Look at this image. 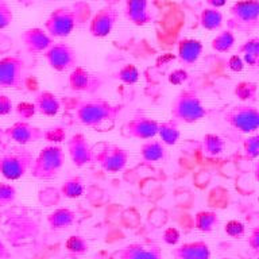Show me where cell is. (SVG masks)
I'll use <instances>...</instances> for the list:
<instances>
[{"instance_id":"ba28073f","label":"cell","mask_w":259,"mask_h":259,"mask_svg":"<svg viewBox=\"0 0 259 259\" xmlns=\"http://www.w3.org/2000/svg\"><path fill=\"white\" fill-rule=\"evenodd\" d=\"M226 121L236 131L252 134L259 130V109L248 104L235 105L226 113Z\"/></svg>"},{"instance_id":"30bf717a","label":"cell","mask_w":259,"mask_h":259,"mask_svg":"<svg viewBox=\"0 0 259 259\" xmlns=\"http://www.w3.org/2000/svg\"><path fill=\"white\" fill-rule=\"evenodd\" d=\"M128 151L117 145H105L95 153V162H97L104 171L119 173L124 169L128 162Z\"/></svg>"},{"instance_id":"f6af8a7d","label":"cell","mask_w":259,"mask_h":259,"mask_svg":"<svg viewBox=\"0 0 259 259\" xmlns=\"http://www.w3.org/2000/svg\"><path fill=\"white\" fill-rule=\"evenodd\" d=\"M177 58V56H174L171 53H165V54H162L161 57H158L157 58V66L158 68H161V66H166V65H169L171 61H174Z\"/></svg>"},{"instance_id":"cb8c5ba5","label":"cell","mask_w":259,"mask_h":259,"mask_svg":"<svg viewBox=\"0 0 259 259\" xmlns=\"http://www.w3.org/2000/svg\"><path fill=\"white\" fill-rule=\"evenodd\" d=\"M224 23V16L222 11L218 8L206 7L200 14V26L208 31H216L220 30Z\"/></svg>"},{"instance_id":"83f0119b","label":"cell","mask_w":259,"mask_h":259,"mask_svg":"<svg viewBox=\"0 0 259 259\" xmlns=\"http://www.w3.org/2000/svg\"><path fill=\"white\" fill-rule=\"evenodd\" d=\"M235 42H236V36L234 31L227 28L219 32L218 35L210 40V48L218 53H228L235 46Z\"/></svg>"},{"instance_id":"9a60e30c","label":"cell","mask_w":259,"mask_h":259,"mask_svg":"<svg viewBox=\"0 0 259 259\" xmlns=\"http://www.w3.org/2000/svg\"><path fill=\"white\" fill-rule=\"evenodd\" d=\"M159 121L149 116H135L124 124V134L138 141H149L158 135Z\"/></svg>"},{"instance_id":"6da1fadb","label":"cell","mask_w":259,"mask_h":259,"mask_svg":"<svg viewBox=\"0 0 259 259\" xmlns=\"http://www.w3.org/2000/svg\"><path fill=\"white\" fill-rule=\"evenodd\" d=\"M121 109V105L112 104L101 97H93L78 104L76 108V119L80 124L88 128L107 133L113 128Z\"/></svg>"},{"instance_id":"681fc988","label":"cell","mask_w":259,"mask_h":259,"mask_svg":"<svg viewBox=\"0 0 259 259\" xmlns=\"http://www.w3.org/2000/svg\"><path fill=\"white\" fill-rule=\"evenodd\" d=\"M0 220H2V213H0Z\"/></svg>"},{"instance_id":"277c9868","label":"cell","mask_w":259,"mask_h":259,"mask_svg":"<svg viewBox=\"0 0 259 259\" xmlns=\"http://www.w3.org/2000/svg\"><path fill=\"white\" fill-rule=\"evenodd\" d=\"M170 115L178 124H192L205 117L206 109L197 93L192 89H182L170 105Z\"/></svg>"},{"instance_id":"ab89813d","label":"cell","mask_w":259,"mask_h":259,"mask_svg":"<svg viewBox=\"0 0 259 259\" xmlns=\"http://www.w3.org/2000/svg\"><path fill=\"white\" fill-rule=\"evenodd\" d=\"M167 80L174 87H180V85H184L186 81L189 80V73L184 68L174 69L173 72H170Z\"/></svg>"},{"instance_id":"4fadbf2b","label":"cell","mask_w":259,"mask_h":259,"mask_svg":"<svg viewBox=\"0 0 259 259\" xmlns=\"http://www.w3.org/2000/svg\"><path fill=\"white\" fill-rule=\"evenodd\" d=\"M6 137L19 146H27L30 143L44 141V130L30 121L18 120L8 128L4 130Z\"/></svg>"},{"instance_id":"ffe728a7","label":"cell","mask_w":259,"mask_h":259,"mask_svg":"<svg viewBox=\"0 0 259 259\" xmlns=\"http://www.w3.org/2000/svg\"><path fill=\"white\" fill-rule=\"evenodd\" d=\"M204 46L201 40L194 39V38H184L178 42L177 58L182 65L192 66L201 57Z\"/></svg>"},{"instance_id":"f907efd6","label":"cell","mask_w":259,"mask_h":259,"mask_svg":"<svg viewBox=\"0 0 259 259\" xmlns=\"http://www.w3.org/2000/svg\"><path fill=\"white\" fill-rule=\"evenodd\" d=\"M223 259H232V258H223Z\"/></svg>"},{"instance_id":"c3c4849f","label":"cell","mask_w":259,"mask_h":259,"mask_svg":"<svg viewBox=\"0 0 259 259\" xmlns=\"http://www.w3.org/2000/svg\"><path fill=\"white\" fill-rule=\"evenodd\" d=\"M254 176H255V180L259 182V159L254 163Z\"/></svg>"},{"instance_id":"4dcf8cb0","label":"cell","mask_w":259,"mask_h":259,"mask_svg":"<svg viewBox=\"0 0 259 259\" xmlns=\"http://www.w3.org/2000/svg\"><path fill=\"white\" fill-rule=\"evenodd\" d=\"M234 95L238 97V100L243 103H252L256 100L258 95V85L252 81H239L235 85Z\"/></svg>"},{"instance_id":"f35d334b","label":"cell","mask_w":259,"mask_h":259,"mask_svg":"<svg viewBox=\"0 0 259 259\" xmlns=\"http://www.w3.org/2000/svg\"><path fill=\"white\" fill-rule=\"evenodd\" d=\"M14 20V11L7 0H0V30L7 28Z\"/></svg>"},{"instance_id":"5bb4252c","label":"cell","mask_w":259,"mask_h":259,"mask_svg":"<svg viewBox=\"0 0 259 259\" xmlns=\"http://www.w3.org/2000/svg\"><path fill=\"white\" fill-rule=\"evenodd\" d=\"M20 40L28 54H44L54 44V38L40 27L26 28L20 34Z\"/></svg>"},{"instance_id":"4316f807","label":"cell","mask_w":259,"mask_h":259,"mask_svg":"<svg viewBox=\"0 0 259 259\" xmlns=\"http://www.w3.org/2000/svg\"><path fill=\"white\" fill-rule=\"evenodd\" d=\"M239 54H242L244 64L255 68L259 62V38H250L238 49Z\"/></svg>"},{"instance_id":"d4e9b609","label":"cell","mask_w":259,"mask_h":259,"mask_svg":"<svg viewBox=\"0 0 259 259\" xmlns=\"http://www.w3.org/2000/svg\"><path fill=\"white\" fill-rule=\"evenodd\" d=\"M220 224V218L213 210H200L194 216V227L196 230L204 234H209Z\"/></svg>"},{"instance_id":"816d5d0a","label":"cell","mask_w":259,"mask_h":259,"mask_svg":"<svg viewBox=\"0 0 259 259\" xmlns=\"http://www.w3.org/2000/svg\"><path fill=\"white\" fill-rule=\"evenodd\" d=\"M258 204H259V197H258Z\"/></svg>"},{"instance_id":"3957f363","label":"cell","mask_w":259,"mask_h":259,"mask_svg":"<svg viewBox=\"0 0 259 259\" xmlns=\"http://www.w3.org/2000/svg\"><path fill=\"white\" fill-rule=\"evenodd\" d=\"M34 154L26 146L16 145L0 154V174L7 181H18L31 171Z\"/></svg>"},{"instance_id":"52a82bcc","label":"cell","mask_w":259,"mask_h":259,"mask_svg":"<svg viewBox=\"0 0 259 259\" xmlns=\"http://www.w3.org/2000/svg\"><path fill=\"white\" fill-rule=\"evenodd\" d=\"M26 62L19 56H4L0 58V88L22 89L26 80Z\"/></svg>"},{"instance_id":"9c48e42d","label":"cell","mask_w":259,"mask_h":259,"mask_svg":"<svg viewBox=\"0 0 259 259\" xmlns=\"http://www.w3.org/2000/svg\"><path fill=\"white\" fill-rule=\"evenodd\" d=\"M44 57L48 65L56 72L64 73L73 70L77 66L76 50L66 42H54L44 53Z\"/></svg>"},{"instance_id":"e0dca14e","label":"cell","mask_w":259,"mask_h":259,"mask_svg":"<svg viewBox=\"0 0 259 259\" xmlns=\"http://www.w3.org/2000/svg\"><path fill=\"white\" fill-rule=\"evenodd\" d=\"M125 19L138 27H143L153 22V12L150 11L149 0H125Z\"/></svg>"},{"instance_id":"d6a6232c","label":"cell","mask_w":259,"mask_h":259,"mask_svg":"<svg viewBox=\"0 0 259 259\" xmlns=\"http://www.w3.org/2000/svg\"><path fill=\"white\" fill-rule=\"evenodd\" d=\"M117 80L125 85L137 84L139 80V70L134 64L123 65L117 72Z\"/></svg>"},{"instance_id":"7402d4cb","label":"cell","mask_w":259,"mask_h":259,"mask_svg":"<svg viewBox=\"0 0 259 259\" xmlns=\"http://www.w3.org/2000/svg\"><path fill=\"white\" fill-rule=\"evenodd\" d=\"M46 220H48L49 227L52 230H66L69 227H72L74 222H76V213L72 209H69V208L61 206V208H57L53 212H50Z\"/></svg>"},{"instance_id":"484cf974","label":"cell","mask_w":259,"mask_h":259,"mask_svg":"<svg viewBox=\"0 0 259 259\" xmlns=\"http://www.w3.org/2000/svg\"><path fill=\"white\" fill-rule=\"evenodd\" d=\"M178 125L180 124L173 119L159 123V125H158V137L166 146H174L180 141L181 133H180Z\"/></svg>"},{"instance_id":"60d3db41","label":"cell","mask_w":259,"mask_h":259,"mask_svg":"<svg viewBox=\"0 0 259 259\" xmlns=\"http://www.w3.org/2000/svg\"><path fill=\"white\" fill-rule=\"evenodd\" d=\"M162 239L167 246L176 247L178 246V243L181 240V232L176 227H167L162 234Z\"/></svg>"},{"instance_id":"74e56055","label":"cell","mask_w":259,"mask_h":259,"mask_svg":"<svg viewBox=\"0 0 259 259\" xmlns=\"http://www.w3.org/2000/svg\"><path fill=\"white\" fill-rule=\"evenodd\" d=\"M224 232H226L230 238L234 239H240L244 236L246 234V226L243 224L240 220H230L227 222V224L224 226Z\"/></svg>"},{"instance_id":"f5cc1de1","label":"cell","mask_w":259,"mask_h":259,"mask_svg":"<svg viewBox=\"0 0 259 259\" xmlns=\"http://www.w3.org/2000/svg\"><path fill=\"white\" fill-rule=\"evenodd\" d=\"M258 68H259V62H258Z\"/></svg>"},{"instance_id":"db71d44e","label":"cell","mask_w":259,"mask_h":259,"mask_svg":"<svg viewBox=\"0 0 259 259\" xmlns=\"http://www.w3.org/2000/svg\"><path fill=\"white\" fill-rule=\"evenodd\" d=\"M256 259H259V258H256Z\"/></svg>"},{"instance_id":"2e32d148","label":"cell","mask_w":259,"mask_h":259,"mask_svg":"<svg viewBox=\"0 0 259 259\" xmlns=\"http://www.w3.org/2000/svg\"><path fill=\"white\" fill-rule=\"evenodd\" d=\"M115 255L116 259H163L162 248L154 243H130Z\"/></svg>"},{"instance_id":"b9f144b4","label":"cell","mask_w":259,"mask_h":259,"mask_svg":"<svg viewBox=\"0 0 259 259\" xmlns=\"http://www.w3.org/2000/svg\"><path fill=\"white\" fill-rule=\"evenodd\" d=\"M14 103H12L11 97L0 93V116H7L14 111Z\"/></svg>"},{"instance_id":"7a4b0ae2","label":"cell","mask_w":259,"mask_h":259,"mask_svg":"<svg viewBox=\"0 0 259 259\" xmlns=\"http://www.w3.org/2000/svg\"><path fill=\"white\" fill-rule=\"evenodd\" d=\"M81 3L72 7H58L50 12L44 23V28L53 38H66L72 34L81 23V12L88 11L89 6L85 4L81 10Z\"/></svg>"},{"instance_id":"11a10c76","label":"cell","mask_w":259,"mask_h":259,"mask_svg":"<svg viewBox=\"0 0 259 259\" xmlns=\"http://www.w3.org/2000/svg\"><path fill=\"white\" fill-rule=\"evenodd\" d=\"M0 130H2V128H0Z\"/></svg>"},{"instance_id":"f546056e","label":"cell","mask_w":259,"mask_h":259,"mask_svg":"<svg viewBox=\"0 0 259 259\" xmlns=\"http://www.w3.org/2000/svg\"><path fill=\"white\" fill-rule=\"evenodd\" d=\"M61 194L65 198H80L85 193L84 181L80 177H70L61 184Z\"/></svg>"},{"instance_id":"5b68a950","label":"cell","mask_w":259,"mask_h":259,"mask_svg":"<svg viewBox=\"0 0 259 259\" xmlns=\"http://www.w3.org/2000/svg\"><path fill=\"white\" fill-rule=\"evenodd\" d=\"M64 162V149L60 145H48L35 157L30 174L40 181H50L60 174Z\"/></svg>"},{"instance_id":"603a6c76","label":"cell","mask_w":259,"mask_h":259,"mask_svg":"<svg viewBox=\"0 0 259 259\" xmlns=\"http://www.w3.org/2000/svg\"><path fill=\"white\" fill-rule=\"evenodd\" d=\"M139 154L143 161L153 163V162H159L165 159L167 155V150H166V145L161 139L159 141L149 139V141H145V143L141 146Z\"/></svg>"},{"instance_id":"8992f818","label":"cell","mask_w":259,"mask_h":259,"mask_svg":"<svg viewBox=\"0 0 259 259\" xmlns=\"http://www.w3.org/2000/svg\"><path fill=\"white\" fill-rule=\"evenodd\" d=\"M228 28L248 32L259 26V0H238L230 8Z\"/></svg>"},{"instance_id":"1f68e13d","label":"cell","mask_w":259,"mask_h":259,"mask_svg":"<svg viewBox=\"0 0 259 259\" xmlns=\"http://www.w3.org/2000/svg\"><path fill=\"white\" fill-rule=\"evenodd\" d=\"M65 248L73 255H85L89 251V243L81 235H70L65 242Z\"/></svg>"},{"instance_id":"ac0fdd59","label":"cell","mask_w":259,"mask_h":259,"mask_svg":"<svg viewBox=\"0 0 259 259\" xmlns=\"http://www.w3.org/2000/svg\"><path fill=\"white\" fill-rule=\"evenodd\" d=\"M173 259H210L209 244L204 240H194V242L182 243L171 250Z\"/></svg>"},{"instance_id":"ee69618b","label":"cell","mask_w":259,"mask_h":259,"mask_svg":"<svg viewBox=\"0 0 259 259\" xmlns=\"http://www.w3.org/2000/svg\"><path fill=\"white\" fill-rule=\"evenodd\" d=\"M247 243H248V246L250 248H252L254 251L259 252V226L254 227L252 230H251V234L247 239Z\"/></svg>"},{"instance_id":"e575fe53","label":"cell","mask_w":259,"mask_h":259,"mask_svg":"<svg viewBox=\"0 0 259 259\" xmlns=\"http://www.w3.org/2000/svg\"><path fill=\"white\" fill-rule=\"evenodd\" d=\"M18 192L12 184L8 182H0V208L12 205L16 200Z\"/></svg>"},{"instance_id":"bcb514c9","label":"cell","mask_w":259,"mask_h":259,"mask_svg":"<svg viewBox=\"0 0 259 259\" xmlns=\"http://www.w3.org/2000/svg\"><path fill=\"white\" fill-rule=\"evenodd\" d=\"M11 258V252L6 246V243L0 239V259H10Z\"/></svg>"},{"instance_id":"7dc6e473","label":"cell","mask_w":259,"mask_h":259,"mask_svg":"<svg viewBox=\"0 0 259 259\" xmlns=\"http://www.w3.org/2000/svg\"><path fill=\"white\" fill-rule=\"evenodd\" d=\"M206 4H208V7L218 8V10H220V8L226 6L227 0H206Z\"/></svg>"},{"instance_id":"d6986e66","label":"cell","mask_w":259,"mask_h":259,"mask_svg":"<svg viewBox=\"0 0 259 259\" xmlns=\"http://www.w3.org/2000/svg\"><path fill=\"white\" fill-rule=\"evenodd\" d=\"M69 88L73 92H93L99 88V80L82 66H76L69 74Z\"/></svg>"},{"instance_id":"8d00e7d4","label":"cell","mask_w":259,"mask_h":259,"mask_svg":"<svg viewBox=\"0 0 259 259\" xmlns=\"http://www.w3.org/2000/svg\"><path fill=\"white\" fill-rule=\"evenodd\" d=\"M243 150L247 159H258L259 158V134L250 135L243 142Z\"/></svg>"},{"instance_id":"8fae6325","label":"cell","mask_w":259,"mask_h":259,"mask_svg":"<svg viewBox=\"0 0 259 259\" xmlns=\"http://www.w3.org/2000/svg\"><path fill=\"white\" fill-rule=\"evenodd\" d=\"M70 161L76 167H84L95 162V151L84 134L76 133L66 141Z\"/></svg>"},{"instance_id":"44dd1931","label":"cell","mask_w":259,"mask_h":259,"mask_svg":"<svg viewBox=\"0 0 259 259\" xmlns=\"http://www.w3.org/2000/svg\"><path fill=\"white\" fill-rule=\"evenodd\" d=\"M34 104L38 113L46 117H54L61 109L60 99L50 91H40L34 99Z\"/></svg>"},{"instance_id":"7bdbcfd3","label":"cell","mask_w":259,"mask_h":259,"mask_svg":"<svg viewBox=\"0 0 259 259\" xmlns=\"http://www.w3.org/2000/svg\"><path fill=\"white\" fill-rule=\"evenodd\" d=\"M244 61H243V57L239 56V54H234L228 58V69L231 72L234 73H240L244 69Z\"/></svg>"},{"instance_id":"7c38bea8","label":"cell","mask_w":259,"mask_h":259,"mask_svg":"<svg viewBox=\"0 0 259 259\" xmlns=\"http://www.w3.org/2000/svg\"><path fill=\"white\" fill-rule=\"evenodd\" d=\"M119 12L112 6H105L92 15L89 20V32L95 38H105L116 26Z\"/></svg>"},{"instance_id":"836d02e7","label":"cell","mask_w":259,"mask_h":259,"mask_svg":"<svg viewBox=\"0 0 259 259\" xmlns=\"http://www.w3.org/2000/svg\"><path fill=\"white\" fill-rule=\"evenodd\" d=\"M66 130L62 125H53L44 130V141L48 142L49 145H61L66 141Z\"/></svg>"},{"instance_id":"f1b7e54d","label":"cell","mask_w":259,"mask_h":259,"mask_svg":"<svg viewBox=\"0 0 259 259\" xmlns=\"http://www.w3.org/2000/svg\"><path fill=\"white\" fill-rule=\"evenodd\" d=\"M226 149V142L218 134H205L202 138V151L208 157H218Z\"/></svg>"},{"instance_id":"d590c367","label":"cell","mask_w":259,"mask_h":259,"mask_svg":"<svg viewBox=\"0 0 259 259\" xmlns=\"http://www.w3.org/2000/svg\"><path fill=\"white\" fill-rule=\"evenodd\" d=\"M14 111H15L16 116L19 117V120L26 121L32 119V117L38 113L34 101H20V103H18V104L15 105Z\"/></svg>"}]
</instances>
